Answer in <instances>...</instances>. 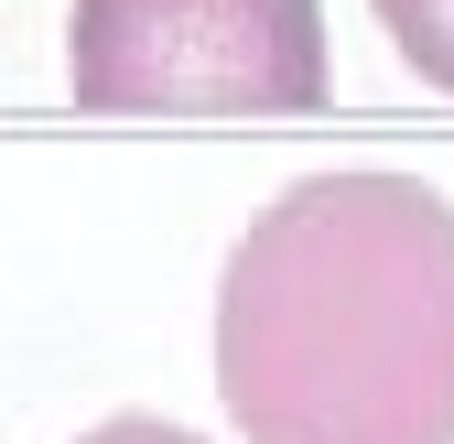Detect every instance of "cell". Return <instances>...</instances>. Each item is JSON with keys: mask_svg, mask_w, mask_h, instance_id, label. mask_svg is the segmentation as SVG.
I'll use <instances>...</instances> for the list:
<instances>
[{"mask_svg": "<svg viewBox=\"0 0 454 444\" xmlns=\"http://www.w3.org/2000/svg\"><path fill=\"white\" fill-rule=\"evenodd\" d=\"M216 401L249 444H454V206L422 174H303L216 282Z\"/></svg>", "mask_w": 454, "mask_h": 444, "instance_id": "6da1fadb", "label": "cell"}, {"mask_svg": "<svg viewBox=\"0 0 454 444\" xmlns=\"http://www.w3.org/2000/svg\"><path fill=\"white\" fill-rule=\"evenodd\" d=\"M66 76L87 108H314L325 98V12L314 0H76Z\"/></svg>", "mask_w": 454, "mask_h": 444, "instance_id": "7a4b0ae2", "label": "cell"}, {"mask_svg": "<svg viewBox=\"0 0 454 444\" xmlns=\"http://www.w3.org/2000/svg\"><path fill=\"white\" fill-rule=\"evenodd\" d=\"M379 22H389V44H401V66L454 98V0H379Z\"/></svg>", "mask_w": 454, "mask_h": 444, "instance_id": "3957f363", "label": "cell"}, {"mask_svg": "<svg viewBox=\"0 0 454 444\" xmlns=\"http://www.w3.org/2000/svg\"><path fill=\"white\" fill-rule=\"evenodd\" d=\"M76 444H206V433H184V423H152V412H108L98 433H76Z\"/></svg>", "mask_w": 454, "mask_h": 444, "instance_id": "277c9868", "label": "cell"}]
</instances>
